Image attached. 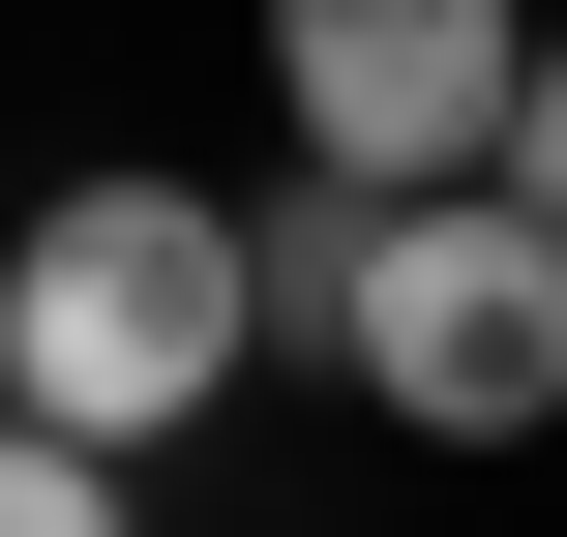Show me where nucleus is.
Here are the masks:
<instances>
[{
    "label": "nucleus",
    "mask_w": 567,
    "mask_h": 537,
    "mask_svg": "<svg viewBox=\"0 0 567 537\" xmlns=\"http://www.w3.org/2000/svg\"><path fill=\"white\" fill-rule=\"evenodd\" d=\"M0 419H60V448L239 419V209L209 179H60L0 239Z\"/></svg>",
    "instance_id": "nucleus-1"
},
{
    "label": "nucleus",
    "mask_w": 567,
    "mask_h": 537,
    "mask_svg": "<svg viewBox=\"0 0 567 537\" xmlns=\"http://www.w3.org/2000/svg\"><path fill=\"white\" fill-rule=\"evenodd\" d=\"M329 359H359V419H419V448H538L567 419V239L508 209V179H389Z\"/></svg>",
    "instance_id": "nucleus-2"
},
{
    "label": "nucleus",
    "mask_w": 567,
    "mask_h": 537,
    "mask_svg": "<svg viewBox=\"0 0 567 537\" xmlns=\"http://www.w3.org/2000/svg\"><path fill=\"white\" fill-rule=\"evenodd\" d=\"M508 60H538V0H269V120L329 179H478Z\"/></svg>",
    "instance_id": "nucleus-3"
},
{
    "label": "nucleus",
    "mask_w": 567,
    "mask_h": 537,
    "mask_svg": "<svg viewBox=\"0 0 567 537\" xmlns=\"http://www.w3.org/2000/svg\"><path fill=\"white\" fill-rule=\"evenodd\" d=\"M359 209H389V179H329V149H299V209H239V359H329V299H359Z\"/></svg>",
    "instance_id": "nucleus-4"
},
{
    "label": "nucleus",
    "mask_w": 567,
    "mask_h": 537,
    "mask_svg": "<svg viewBox=\"0 0 567 537\" xmlns=\"http://www.w3.org/2000/svg\"><path fill=\"white\" fill-rule=\"evenodd\" d=\"M0 537H150V448H60V419H0Z\"/></svg>",
    "instance_id": "nucleus-5"
},
{
    "label": "nucleus",
    "mask_w": 567,
    "mask_h": 537,
    "mask_svg": "<svg viewBox=\"0 0 567 537\" xmlns=\"http://www.w3.org/2000/svg\"><path fill=\"white\" fill-rule=\"evenodd\" d=\"M478 179H508V209H538V239H567V30H538V60H508V120H478Z\"/></svg>",
    "instance_id": "nucleus-6"
}]
</instances>
